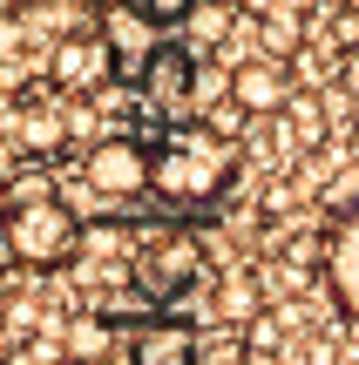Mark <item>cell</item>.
I'll return each instance as SVG.
<instances>
[{"mask_svg":"<svg viewBox=\"0 0 359 365\" xmlns=\"http://www.w3.org/2000/svg\"><path fill=\"white\" fill-rule=\"evenodd\" d=\"M285 143H292V156H319L325 143H333V108H325V95L298 88L292 102H285Z\"/></svg>","mask_w":359,"mask_h":365,"instance_id":"obj_10","label":"cell"},{"mask_svg":"<svg viewBox=\"0 0 359 365\" xmlns=\"http://www.w3.org/2000/svg\"><path fill=\"white\" fill-rule=\"evenodd\" d=\"M129 365H203V339L183 318H136L129 325Z\"/></svg>","mask_w":359,"mask_h":365,"instance_id":"obj_8","label":"cell"},{"mask_svg":"<svg viewBox=\"0 0 359 365\" xmlns=\"http://www.w3.org/2000/svg\"><path fill=\"white\" fill-rule=\"evenodd\" d=\"M298 365H339V339H333V331H312V339H298Z\"/></svg>","mask_w":359,"mask_h":365,"instance_id":"obj_17","label":"cell"},{"mask_svg":"<svg viewBox=\"0 0 359 365\" xmlns=\"http://www.w3.org/2000/svg\"><path fill=\"white\" fill-rule=\"evenodd\" d=\"M258 34H265V54H278V61L305 48V21H298V7L271 14V21H258Z\"/></svg>","mask_w":359,"mask_h":365,"instance_id":"obj_13","label":"cell"},{"mask_svg":"<svg viewBox=\"0 0 359 365\" xmlns=\"http://www.w3.org/2000/svg\"><path fill=\"white\" fill-rule=\"evenodd\" d=\"M319 264H325V291H333V312L359 325V196L353 210H339L325 223V244H319Z\"/></svg>","mask_w":359,"mask_h":365,"instance_id":"obj_6","label":"cell"},{"mask_svg":"<svg viewBox=\"0 0 359 365\" xmlns=\"http://www.w3.org/2000/svg\"><path fill=\"white\" fill-rule=\"evenodd\" d=\"M54 365H89V359H75V352H68V359H54Z\"/></svg>","mask_w":359,"mask_h":365,"instance_id":"obj_20","label":"cell"},{"mask_svg":"<svg viewBox=\"0 0 359 365\" xmlns=\"http://www.w3.org/2000/svg\"><path fill=\"white\" fill-rule=\"evenodd\" d=\"M285 7H298V0H238L244 21H271V14H285Z\"/></svg>","mask_w":359,"mask_h":365,"instance_id":"obj_18","label":"cell"},{"mask_svg":"<svg viewBox=\"0 0 359 365\" xmlns=\"http://www.w3.org/2000/svg\"><path fill=\"white\" fill-rule=\"evenodd\" d=\"M197 95H203V48L197 41H170L156 34V48L136 61V102L170 129V122H197Z\"/></svg>","mask_w":359,"mask_h":365,"instance_id":"obj_3","label":"cell"},{"mask_svg":"<svg viewBox=\"0 0 359 365\" xmlns=\"http://www.w3.org/2000/svg\"><path fill=\"white\" fill-rule=\"evenodd\" d=\"M292 318L298 312H251V318H244V345H251V352H278Z\"/></svg>","mask_w":359,"mask_h":365,"instance_id":"obj_14","label":"cell"},{"mask_svg":"<svg viewBox=\"0 0 359 365\" xmlns=\"http://www.w3.org/2000/svg\"><path fill=\"white\" fill-rule=\"evenodd\" d=\"M346 149H353V156H359V122H353V135H346Z\"/></svg>","mask_w":359,"mask_h":365,"instance_id":"obj_19","label":"cell"},{"mask_svg":"<svg viewBox=\"0 0 359 365\" xmlns=\"http://www.w3.org/2000/svg\"><path fill=\"white\" fill-rule=\"evenodd\" d=\"M217 312H224V318H251V312H265V304H258V284H251V277H231V284L217 291Z\"/></svg>","mask_w":359,"mask_h":365,"instance_id":"obj_15","label":"cell"},{"mask_svg":"<svg viewBox=\"0 0 359 365\" xmlns=\"http://www.w3.org/2000/svg\"><path fill=\"white\" fill-rule=\"evenodd\" d=\"M89 244V223L61 196H14L7 203V271H68Z\"/></svg>","mask_w":359,"mask_h":365,"instance_id":"obj_2","label":"cell"},{"mask_svg":"<svg viewBox=\"0 0 359 365\" xmlns=\"http://www.w3.org/2000/svg\"><path fill=\"white\" fill-rule=\"evenodd\" d=\"M122 21L149 27V34H176V27H190V14L203 7V0H116Z\"/></svg>","mask_w":359,"mask_h":365,"instance_id":"obj_11","label":"cell"},{"mask_svg":"<svg viewBox=\"0 0 359 365\" xmlns=\"http://www.w3.org/2000/svg\"><path fill=\"white\" fill-rule=\"evenodd\" d=\"M68 339H75L68 352H75V359H89V365L108 352V325H102V318H75V331H68Z\"/></svg>","mask_w":359,"mask_h":365,"instance_id":"obj_16","label":"cell"},{"mask_svg":"<svg viewBox=\"0 0 359 365\" xmlns=\"http://www.w3.org/2000/svg\"><path fill=\"white\" fill-rule=\"evenodd\" d=\"M149 170H156V149H143L136 135H102V143L89 149V163H81L89 190L95 196H116V203L149 196Z\"/></svg>","mask_w":359,"mask_h":365,"instance_id":"obj_4","label":"cell"},{"mask_svg":"<svg viewBox=\"0 0 359 365\" xmlns=\"http://www.w3.org/2000/svg\"><path fill=\"white\" fill-rule=\"evenodd\" d=\"M7 135H14V149H27V156H61L68 135H75V122H68L61 108H48V102H14L7 108Z\"/></svg>","mask_w":359,"mask_h":365,"instance_id":"obj_9","label":"cell"},{"mask_svg":"<svg viewBox=\"0 0 359 365\" xmlns=\"http://www.w3.org/2000/svg\"><path fill=\"white\" fill-rule=\"evenodd\" d=\"M231 21H238V0H203V7L190 14V27H183V34L197 41L203 54H211V48H224V41H231Z\"/></svg>","mask_w":359,"mask_h":365,"instance_id":"obj_12","label":"cell"},{"mask_svg":"<svg viewBox=\"0 0 359 365\" xmlns=\"http://www.w3.org/2000/svg\"><path fill=\"white\" fill-rule=\"evenodd\" d=\"M108 75H116V41L102 34V27H81V34H61L54 41V61H48V81L61 95H102Z\"/></svg>","mask_w":359,"mask_h":365,"instance_id":"obj_5","label":"cell"},{"mask_svg":"<svg viewBox=\"0 0 359 365\" xmlns=\"http://www.w3.org/2000/svg\"><path fill=\"white\" fill-rule=\"evenodd\" d=\"M244 176V143L217 122H170L149 170V203L163 217H211Z\"/></svg>","mask_w":359,"mask_h":365,"instance_id":"obj_1","label":"cell"},{"mask_svg":"<svg viewBox=\"0 0 359 365\" xmlns=\"http://www.w3.org/2000/svg\"><path fill=\"white\" fill-rule=\"evenodd\" d=\"M292 68L278 61V54H258V61H238L231 68V102L244 108V115H285V102H292Z\"/></svg>","mask_w":359,"mask_h":365,"instance_id":"obj_7","label":"cell"}]
</instances>
